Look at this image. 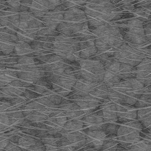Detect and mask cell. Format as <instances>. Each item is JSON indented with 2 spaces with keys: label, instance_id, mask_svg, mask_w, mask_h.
I'll list each match as a JSON object with an SVG mask.
<instances>
[{
  "label": "cell",
  "instance_id": "obj_11",
  "mask_svg": "<svg viewBox=\"0 0 151 151\" xmlns=\"http://www.w3.org/2000/svg\"><path fill=\"white\" fill-rule=\"evenodd\" d=\"M27 151H46V147L45 145L42 144H36Z\"/></svg>",
  "mask_w": 151,
  "mask_h": 151
},
{
  "label": "cell",
  "instance_id": "obj_4",
  "mask_svg": "<svg viewBox=\"0 0 151 151\" xmlns=\"http://www.w3.org/2000/svg\"><path fill=\"white\" fill-rule=\"evenodd\" d=\"M106 137V134L102 131L91 130L87 133V141L90 146L98 148L103 145Z\"/></svg>",
  "mask_w": 151,
  "mask_h": 151
},
{
  "label": "cell",
  "instance_id": "obj_6",
  "mask_svg": "<svg viewBox=\"0 0 151 151\" xmlns=\"http://www.w3.org/2000/svg\"><path fill=\"white\" fill-rule=\"evenodd\" d=\"M82 98L77 101V104L83 110H93L99 104V100L91 94Z\"/></svg>",
  "mask_w": 151,
  "mask_h": 151
},
{
  "label": "cell",
  "instance_id": "obj_1",
  "mask_svg": "<svg viewBox=\"0 0 151 151\" xmlns=\"http://www.w3.org/2000/svg\"><path fill=\"white\" fill-rule=\"evenodd\" d=\"M141 129V125L138 122L127 123L119 127L118 131V137L126 146H131V147L139 141Z\"/></svg>",
  "mask_w": 151,
  "mask_h": 151
},
{
  "label": "cell",
  "instance_id": "obj_5",
  "mask_svg": "<svg viewBox=\"0 0 151 151\" xmlns=\"http://www.w3.org/2000/svg\"><path fill=\"white\" fill-rule=\"evenodd\" d=\"M95 84L86 79L78 81L75 85V91L81 96H87L93 90Z\"/></svg>",
  "mask_w": 151,
  "mask_h": 151
},
{
  "label": "cell",
  "instance_id": "obj_12",
  "mask_svg": "<svg viewBox=\"0 0 151 151\" xmlns=\"http://www.w3.org/2000/svg\"><path fill=\"white\" fill-rule=\"evenodd\" d=\"M5 151H22V149L17 145L10 144L5 148Z\"/></svg>",
  "mask_w": 151,
  "mask_h": 151
},
{
  "label": "cell",
  "instance_id": "obj_2",
  "mask_svg": "<svg viewBox=\"0 0 151 151\" xmlns=\"http://www.w3.org/2000/svg\"><path fill=\"white\" fill-rule=\"evenodd\" d=\"M82 74L86 80L94 83L103 81L106 71L100 62L86 61L82 63Z\"/></svg>",
  "mask_w": 151,
  "mask_h": 151
},
{
  "label": "cell",
  "instance_id": "obj_8",
  "mask_svg": "<svg viewBox=\"0 0 151 151\" xmlns=\"http://www.w3.org/2000/svg\"><path fill=\"white\" fill-rule=\"evenodd\" d=\"M137 111L134 108L119 105L118 110V116L122 119H133L136 118Z\"/></svg>",
  "mask_w": 151,
  "mask_h": 151
},
{
  "label": "cell",
  "instance_id": "obj_7",
  "mask_svg": "<svg viewBox=\"0 0 151 151\" xmlns=\"http://www.w3.org/2000/svg\"><path fill=\"white\" fill-rule=\"evenodd\" d=\"M104 120L103 118L96 115L87 116L84 122L91 130H101Z\"/></svg>",
  "mask_w": 151,
  "mask_h": 151
},
{
  "label": "cell",
  "instance_id": "obj_10",
  "mask_svg": "<svg viewBox=\"0 0 151 151\" xmlns=\"http://www.w3.org/2000/svg\"><path fill=\"white\" fill-rule=\"evenodd\" d=\"M58 147L61 151H75V146L67 140L60 142Z\"/></svg>",
  "mask_w": 151,
  "mask_h": 151
},
{
  "label": "cell",
  "instance_id": "obj_3",
  "mask_svg": "<svg viewBox=\"0 0 151 151\" xmlns=\"http://www.w3.org/2000/svg\"><path fill=\"white\" fill-rule=\"evenodd\" d=\"M135 20L130 24L129 34L132 40L140 44L145 40V34L141 22Z\"/></svg>",
  "mask_w": 151,
  "mask_h": 151
},
{
  "label": "cell",
  "instance_id": "obj_9",
  "mask_svg": "<svg viewBox=\"0 0 151 151\" xmlns=\"http://www.w3.org/2000/svg\"><path fill=\"white\" fill-rule=\"evenodd\" d=\"M19 145L22 148L28 150L36 144L35 141L30 138L21 139L19 141Z\"/></svg>",
  "mask_w": 151,
  "mask_h": 151
}]
</instances>
